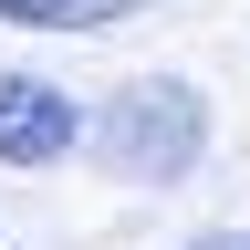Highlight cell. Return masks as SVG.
Wrapping results in <instances>:
<instances>
[{"instance_id":"3957f363","label":"cell","mask_w":250,"mask_h":250,"mask_svg":"<svg viewBox=\"0 0 250 250\" xmlns=\"http://www.w3.org/2000/svg\"><path fill=\"white\" fill-rule=\"evenodd\" d=\"M156 0H0L11 31H104V21H136Z\"/></svg>"},{"instance_id":"277c9868","label":"cell","mask_w":250,"mask_h":250,"mask_svg":"<svg viewBox=\"0 0 250 250\" xmlns=\"http://www.w3.org/2000/svg\"><path fill=\"white\" fill-rule=\"evenodd\" d=\"M188 250H250V229H208V240H188Z\"/></svg>"},{"instance_id":"6da1fadb","label":"cell","mask_w":250,"mask_h":250,"mask_svg":"<svg viewBox=\"0 0 250 250\" xmlns=\"http://www.w3.org/2000/svg\"><path fill=\"white\" fill-rule=\"evenodd\" d=\"M73 146H94V167L125 177V188H177L208 156V94L188 73H136V83H115L104 104L83 115Z\"/></svg>"},{"instance_id":"7a4b0ae2","label":"cell","mask_w":250,"mask_h":250,"mask_svg":"<svg viewBox=\"0 0 250 250\" xmlns=\"http://www.w3.org/2000/svg\"><path fill=\"white\" fill-rule=\"evenodd\" d=\"M73 136H83V104L62 83H42V73H0V167H62L73 156Z\"/></svg>"}]
</instances>
